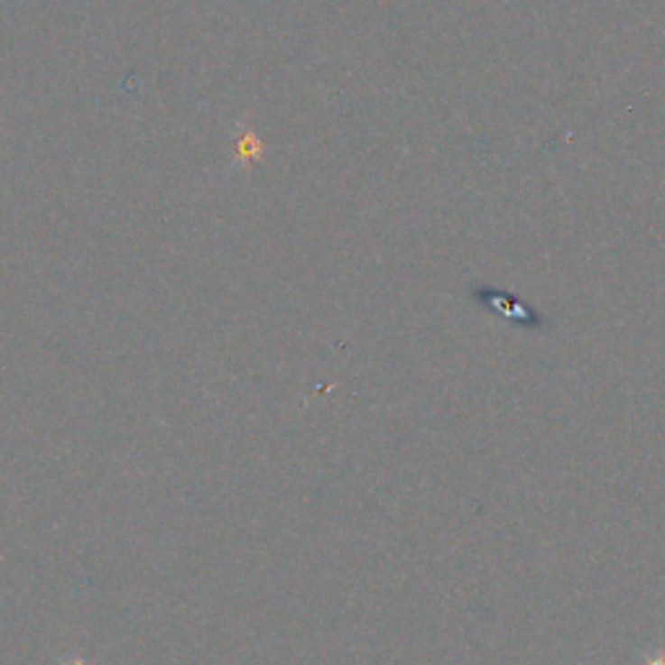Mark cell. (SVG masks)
<instances>
[{
    "instance_id": "1",
    "label": "cell",
    "mask_w": 665,
    "mask_h": 665,
    "mask_svg": "<svg viewBox=\"0 0 665 665\" xmlns=\"http://www.w3.org/2000/svg\"><path fill=\"white\" fill-rule=\"evenodd\" d=\"M68 665H87V663H81V660H76V663H68Z\"/></svg>"
}]
</instances>
